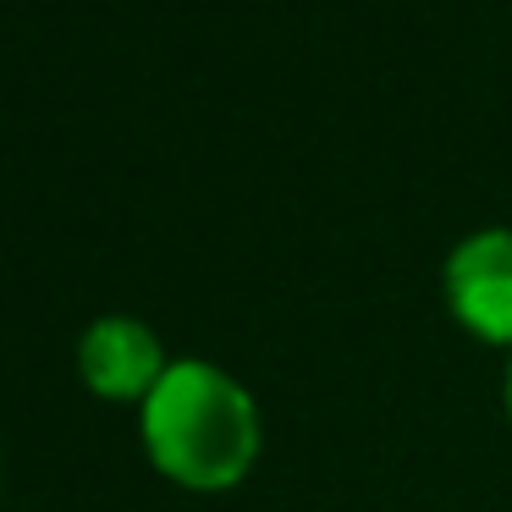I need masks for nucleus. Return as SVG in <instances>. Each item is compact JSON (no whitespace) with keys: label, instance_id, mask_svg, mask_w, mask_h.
Returning a JSON list of instances; mask_svg holds the SVG:
<instances>
[{"label":"nucleus","instance_id":"f257e3e1","mask_svg":"<svg viewBox=\"0 0 512 512\" xmlns=\"http://www.w3.org/2000/svg\"><path fill=\"white\" fill-rule=\"evenodd\" d=\"M149 463L188 490H226L259 457L254 397L226 369L182 358L144 397Z\"/></svg>","mask_w":512,"mask_h":512},{"label":"nucleus","instance_id":"f03ea898","mask_svg":"<svg viewBox=\"0 0 512 512\" xmlns=\"http://www.w3.org/2000/svg\"><path fill=\"white\" fill-rule=\"evenodd\" d=\"M446 303L479 342L512 347V232H474L452 248Z\"/></svg>","mask_w":512,"mask_h":512},{"label":"nucleus","instance_id":"7ed1b4c3","mask_svg":"<svg viewBox=\"0 0 512 512\" xmlns=\"http://www.w3.org/2000/svg\"><path fill=\"white\" fill-rule=\"evenodd\" d=\"M78 369L89 380V391H100L111 402H138L160 386V375L171 364H166V353H160L155 331L144 320H133V314H105V320H94L83 331Z\"/></svg>","mask_w":512,"mask_h":512},{"label":"nucleus","instance_id":"20e7f679","mask_svg":"<svg viewBox=\"0 0 512 512\" xmlns=\"http://www.w3.org/2000/svg\"><path fill=\"white\" fill-rule=\"evenodd\" d=\"M507 408H512V375H507Z\"/></svg>","mask_w":512,"mask_h":512}]
</instances>
